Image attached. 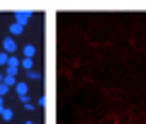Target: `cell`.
Instances as JSON below:
<instances>
[{"mask_svg": "<svg viewBox=\"0 0 146 124\" xmlns=\"http://www.w3.org/2000/svg\"><path fill=\"white\" fill-rule=\"evenodd\" d=\"M5 80V68H0V83Z\"/></svg>", "mask_w": 146, "mask_h": 124, "instance_id": "obj_11", "label": "cell"}, {"mask_svg": "<svg viewBox=\"0 0 146 124\" xmlns=\"http://www.w3.org/2000/svg\"><path fill=\"white\" fill-rule=\"evenodd\" d=\"M3 51H5L7 56H15V54H17V41H15V36H5V39H3Z\"/></svg>", "mask_w": 146, "mask_h": 124, "instance_id": "obj_1", "label": "cell"}, {"mask_svg": "<svg viewBox=\"0 0 146 124\" xmlns=\"http://www.w3.org/2000/svg\"><path fill=\"white\" fill-rule=\"evenodd\" d=\"M0 117L5 119V122H10V119L15 117V114H12V109H7V107H5V109H3V112H0Z\"/></svg>", "mask_w": 146, "mask_h": 124, "instance_id": "obj_7", "label": "cell"}, {"mask_svg": "<svg viewBox=\"0 0 146 124\" xmlns=\"http://www.w3.org/2000/svg\"><path fill=\"white\" fill-rule=\"evenodd\" d=\"M22 68L25 71H34V58H22Z\"/></svg>", "mask_w": 146, "mask_h": 124, "instance_id": "obj_6", "label": "cell"}, {"mask_svg": "<svg viewBox=\"0 0 146 124\" xmlns=\"http://www.w3.org/2000/svg\"><path fill=\"white\" fill-rule=\"evenodd\" d=\"M29 17H32V12H27V10L15 12V22H17V25H22V27H25L27 22H29Z\"/></svg>", "mask_w": 146, "mask_h": 124, "instance_id": "obj_2", "label": "cell"}, {"mask_svg": "<svg viewBox=\"0 0 146 124\" xmlns=\"http://www.w3.org/2000/svg\"><path fill=\"white\" fill-rule=\"evenodd\" d=\"M0 85H3V83H0Z\"/></svg>", "mask_w": 146, "mask_h": 124, "instance_id": "obj_14", "label": "cell"}, {"mask_svg": "<svg viewBox=\"0 0 146 124\" xmlns=\"http://www.w3.org/2000/svg\"><path fill=\"white\" fill-rule=\"evenodd\" d=\"M7 61H10V56H7L5 51H0V68H5V66H7Z\"/></svg>", "mask_w": 146, "mask_h": 124, "instance_id": "obj_8", "label": "cell"}, {"mask_svg": "<svg viewBox=\"0 0 146 124\" xmlns=\"http://www.w3.org/2000/svg\"><path fill=\"white\" fill-rule=\"evenodd\" d=\"M3 85H7V88H15V85H17V76L5 73V80H3Z\"/></svg>", "mask_w": 146, "mask_h": 124, "instance_id": "obj_5", "label": "cell"}, {"mask_svg": "<svg viewBox=\"0 0 146 124\" xmlns=\"http://www.w3.org/2000/svg\"><path fill=\"white\" fill-rule=\"evenodd\" d=\"M3 109H5V105H3V97H0V112H3Z\"/></svg>", "mask_w": 146, "mask_h": 124, "instance_id": "obj_12", "label": "cell"}, {"mask_svg": "<svg viewBox=\"0 0 146 124\" xmlns=\"http://www.w3.org/2000/svg\"><path fill=\"white\" fill-rule=\"evenodd\" d=\"M27 78H29V80H39L42 73H39V71H27Z\"/></svg>", "mask_w": 146, "mask_h": 124, "instance_id": "obj_9", "label": "cell"}, {"mask_svg": "<svg viewBox=\"0 0 146 124\" xmlns=\"http://www.w3.org/2000/svg\"><path fill=\"white\" fill-rule=\"evenodd\" d=\"M22 32H25V27H22V25H17V22H12V25H10V36H20Z\"/></svg>", "mask_w": 146, "mask_h": 124, "instance_id": "obj_4", "label": "cell"}, {"mask_svg": "<svg viewBox=\"0 0 146 124\" xmlns=\"http://www.w3.org/2000/svg\"><path fill=\"white\" fill-rule=\"evenodd\" d=\"M22 56H25V58H34L36 56V46H34V44H27V46L22 49Z\"/></svg>", "mask_w": 146, "mask_h": 124, "instance_id": "obj_3", "label": "cell"}, {"mask_svg": "<svg viewBox=\"0 0 146 124\" xmlns=\"http://www.w3.org/2000/svg\"><path fill=\"white\" fill-rule=\"evenodd\" d=\"M25 124H36V122H25Z\"/></svg>", "mask_w": 146, "mask_h": 124, "instance_id": "obj_13", "label": "cell"}, {"mask_svg": "<svg viewBox=\"0 0 146 124\" xmlns=\"http://www.w3.org/2000/svg\"><path fill=\"white\" fill-rule=\"evenodd\" d=\"M7 93H10V88H7V85H0V97H5Z\"/></svg>", "mask_w": 146, "mask_h": 124, "instance_id": "obj_10", "label": "cell"}]
</instances>
